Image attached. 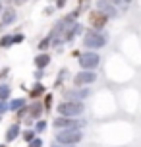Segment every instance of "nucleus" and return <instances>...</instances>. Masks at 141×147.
Masks as SVG:
<instances>
[{
	"label": "nucleus",
	"mask_w": 141,
	"mask_h": 147,
	"mask_svg": "<svg viewBox=\"0 0 141 147\" xmlns=\"http://www.w3.org/2000/svg\"><path fill=\"white\" fill-rule=\"evenodd\" d=\"M17 136H19V124H17V122H14V124L8 126L6 136H4V138H6V141H14Z\"/></svg>",
	"instance_id": "14"
},
{
	"label": "nucleus",
	"mask_w": 141,
	"mask_h": 147,
	"mask_svg": "<svg viewBox=\"0 0 141 147\" xmlns=\"http://www.w3.org/2000/svg\"><path fill=\"white\" fill-rule=\"evenodd\" d=\"M91 0H79V8H77V10H79V12H81L83 8H87V4H89Z\"/></svg>",
	"instance_id": "28"
},
{
	"label": "nucleus",
	"mask_w": 141,
	"mask_h": 147,
	"mask_svg": "<svg viewBox=\"0 0 141 147\" xmlns=\"http://www.w3.org/2000/svg\"><path fill=\"white\" fill-rule=\"evenodd\" d=\"M50 147H75V145H62V143H56V141H54Z\"/></svg>",
	"instance_id": "32"
},
{
	"label": "nucleus",
	"mask_w": 141,
	"mask_h": 147,
	"mask_svg": "<svg viewBox=\"0 0 141 147\" xmlns=\"http://www.w3.org/2000/svg\"><path fill=\"white\" fill-rule=\"evenodd\" d=\"M43 105H45V110H50L52 109V95H50V93H48V95H45Z\"/></svg>",
	"instance_id": "22"
},
{
	"label": "nucleus",
	"mask_w": 141,
	"mask_h": 147,
	"mask_svg": "<svg viewBox=\"0 0 141 147\" xmlns=\"http://www.w3.org/2000/svg\"><path fill=\"white\" fill-rule=\"evenodd\" d=\"M81 29H83V25L81 23H72L70 27H66V31L62 33V39H64V43H70V41H74L75 39V35L77 33H81Z\"/></svg>",
	"instance_id": "10"
},
{
	"label": "nucleus",
	"mask_w": 141,
	"mask_h": 147,
	"mask_svg": "<svg viewBox=\"0 0 141 147\" xmlns=\"http://www.w3.org/2000/svg\"><path fill=\"white\" fill-rule=\"evenodd\" d=\"M8 74H10V70H8V68H4V70H2V72H0V78H2V80H4V78H6Z\"/></svg>",
	"instance_id": "30"
},
{
	"label": "nucleus",
	"mask_w": 141,
	"mask_h": 147,
	"mask_svg": "<svg viewBox=\"0 0 141 147\" xmlns=\"http://www.w3.org/2000/svg\"><path fill=\"white\" fill-rule=\"evenodd\" d=\"M95 8L99 10V12H103L106 18H118V8L114 6L112 2H108V0H97L95 2Z\"/></svg>",
	"instance_id": "7"
},
{
	"label": "nucleus",
	"mask_w": 141,
	"mask_h": 147,
	"mask_svg": "<svg viewBox=\"0 0 141 147\" xmlns=\"http://www.w3.org/2000/svg\"><path fill=\"white\" fill-rule=\"evenodd\" d=\"M108 2H112L116 8H128V4L124 2V0H108Z\"/></svg>",
	"instance_id": "24"
},
{
	"label": "nucleus",
	"mask_w": 141,
	"mask_h": 147,
	"mask_svg": "<svg viewBox=\"0 0 141 147\" xmlns=\"http://www.w3.org/2000/svg\"><path fill=\"white\" fill-rule=\"evenodd\" d=\"M35 134H37V132H33V130H25V132L21 134L23 141H25V143H29V141H33V140H35Z\"/></svg>",
	"instance_id": "19"
},
{
	"label": "nucleus",
	"mask_w": 141,
	"mask_h": 147,
	"mask_svg": "<svg viewBox=\"0 0 141 147\" xmlns=\"http://www.w3.org/2000/svg\"><path fill=\"white\" fill-rule=\"evenodd\" d=\"M97 81V74L95 70H81L79 74L74 76V85L75 87H85V85H91Z\"/></svg>",
	"instance_id": "6"
},
{
	"label": "nucleus",
	"mask_w": 141,
	"mask_h": 147,
	"mask_svg": "<svg viewBox=\"0 0 141 147\" xmlns=\"http://www.w3.org/2000/svg\"><path fill=\"white\" fill-rule=\"evenodd\" d=\"M0 147H6V145H0Z\"/></svg>",
	"instance_id": "37"
},
{
	"label": "nucleus",
	"mask_w": 141,
	"mask_h": 147,
	"mask_svg": "<svg viewBox=\"0 0 141 147\" xmlns=\"http://www.w3.org/2000/svg\"><path fill=\"white\" fill-rule=\"evenodd\" d=\"M14 45V35H4L0 39V47L2 49H8V47H12Z\"/></svg>",
	"instance_id": "18"
},
{
	"label": "nucleus",
	"mask_w": 141,
	"mask_h": 147,
	"mask_svg": "<svg viewBox=\"0 0 141 147\" xmlns=\"http://www.w3.org/2000/svg\"><path fill=\"white\" fill-rule=\"evenodd\" d=\"M29 147H43V140L41 138H35L33 141H29Z\"/></svg>",
	"instance_id": "23"
},
{
	"label": "nucleus",
	"mask_w": 141,
	"mask_h": 147,
	"mask_svg": "<svg viewBox=\"0 0 141 147\" xmlns=\"http://www.w3.org/2000/svg\"><path fill=\"white\" fill-rule=\"evenodd\" d=\"M43 110H45V105L39 103V101H35L33 105H27V116L29 118H41Z\"/></svg>",
	"instance_id": "12"
},
{
	"label": "nucleus",
	"mask_w": 141,
	"mask_h": 147,
	"mask_svg": "<svg viewBox=\"0 0 141 147\" xmlns=\"http://www.w3.org/2000/svg\"><path fill=\"white\" fill-rule=\"evenodd\" d=\"M87 124L83 118H72V116H58L52 120V126L56 130H81L83 126Z\"/></svg>",
	"instance_id": "3"
},
{
	"label": "nucleus",
	"mask_w": 141,
	"mask_h": 147,
	"mask_svg": "<svg viewBox=\"0 0 141 147\" xmlns=\"http://www.w3.org/2000/svg\"><path fill=\"white\" fill-rule=\"evenodd\" d=\"M43 76H45V74H43V70H37V72H35V78H37V80H41Z\"/></svg>",
	"instance_id": "31"
},
{
	"label": "nucleus",
	"mask_w": 141,
	"mask_h": 147,
	"mask_svg": "<svg viewBox=\"0 0 141 147\" xmlns=\"http://www.w3.org/2000/svg\"><path fill=\"white\" fill-rule=\"evenodd\" d=\"M46 130V120H37V126H35V132L41 134Z\"/></svg>",
	"instance_id": "21"
},
{
	"label": "nucleus",
	"mask_w": 141,
	"mask_h": 147,
	"mask_svg": "<svg viewBox=\"0 0 141 147\" xmlns=\"http://www.w3.org/2000/svg\"><path fill=\"white\" fill-rule=\"evenodd\" d=\"M106 22H108V18H106L103 12H99V10H95V12L89 14V23L95 31H101L104 25H106Z\"/></svg>",
	"instance_id": "9"
},
{
	"label": "nucleus",
	"mask_w": 141,
	"mask_h": 147,
	"mask_svg": "<svg viewBox=\"0 0 141 147\" xmlns=\"http://www.w3.org/2000/svg\"><path fill=\"white\" fill-rule=\"evenodd\" d=\"M62 95H64L66 101H85L91 95V91L89 89H83V87L81 89H66Z\"/></svg>",
	"instance_id": "8"
},
{
	"label": "nucleus",
	"mask_w": 141,
	"mask_h": 147,
	"mask_svg": "<svg viewBox=\"0 0 141 147\" xmlns=\"http://www.w3.org/2000/svg\"><path fill=\"white\" fill-rule=\"evenodd\" d=\"M81 140V130H58V134H56V143H62V145H77Z\"/></svg>",
	"instance_id": "4"
},
{
	"label": "nucleus",
	"mask_w": 141,
	"mask_h": 147,
	"mask_svg": "<svg viewBox=\"0 0 141 147\" xmlns=\"http://www.w3.org/2000/svg\"><path fill=\"white\" fill-rule=\"evenodd\" d=\"M23 39H25V37H23L21 33H17V35H14V45H19V43H23Z\"/></svg>",
	"instance_id": "25"
},
{
	"label": "nucleus",
	"mask_w": 141,
	"mask_h": 147,
	"mask_svg": "<svg viewBox=\"0 0 141 147\" xmlns=\"http://www.w3.org/2000/svg\"><path fill=\"white\" fill-rule=\"evenodd\" d=\"M6 110H8V103L6 101H0V114H4Z\"/></svg>",
	"instance_id": "27"
},
{
	"label": "nucleus",
	"mask_w": 141,
	"mask_h": 147,
	"mask_svg": "<svg viewBox=\"0 0 141 147\" xmlns=\"http://www.w3.org/2000/svg\"><path fill=\"white\" fill-rule=\"evenodd\" d=\"M48 64H50V54L41 52V54H37V56H35V66H37V70H45Z\"/></svg>",
	"instance_id": "13"
},
{
	"label": "nucleus",
	"mask_w": 141,
	"mask_h": 147,
	"mask_svg": "<svg viewBox=\"0 0 141 147\" xmlns=\"http://www.w3.org/2000/svg\"><path fill=\"white\" fill-rule=\"evenodd\" d=\"M37 47H39V51H41V52H45L46 49L50 47V37H46V39H43V41H41V43H39Z\"/></svg>",
	"instance_id": "20"
},
{
	"label": "nucleus",
	"mask_w": 141,
	"mask_h": 147,
	"mask_svg": "<svg viewBox=\"0 0 141 147\" xmlns=\"http://www.w3.org/2000/svg\"><path fill=\"white\" fill-rule=\"evenodd\" d=\"M124 2H126V4H130V2H132V0H124Z\"/></svg>",
	"instance_id": "34"
},
{
	"label": "nucleus",
	"mask_w": 141,
	"mask_h": 147,
	"mask_svg": "<svg viewBox=\"0 0 141 147\" xmlns=\"http://www.w3.org/2000/svg\"><path fill=\"white\" fill-rule=\"evenodd\" d=\"M56 110H58V116L77 118L85 112V105H83V101H64L56 107Z\"/></svg>",
	"instance_id": "2"
},
{
	"label": "nucleus",
	"mask_w": 141,
	"mask_h": 147,
	"mask_svg": "<svg viewBox=\"0 0 141 147\" xmlns=\"http://www.w3.org/2000/svg\"><path fill=\"white\" fill-rule=\"evenodd\" d=\"M45 89H46L45 85H43L41 81H37V83L33 85V89L29 91V97H31V99H37V97H43V95H45Z\"/></svg>",
	"instance_id": "15"
},
{
	"label": "nucleus",
	"mask_w": 141,
	"mask_h": 147,
	"mask_svg": "<svg viewBox=\"0 0 141 147\" xmlns=\"http://www.w3.org/2000/svg\"><path fill=\"white\" fill-rule=\"evenodd\" d=\"M25 114H27V105H25V107H21V109L17 110V116H19V118H23Z\"/></svg>",
	"instance_id": "26"
},
{
	"label": "nucleus",
	"mask_w": 141,
	"mask_h": 147,
	"mask_svg": "<svg viewBox=\"0 0 141 147\" xmlns=\"http://www.w3.org/2000/svg\"><path fill=\"white\" fill-rule=\"evenodd\" d=\"M0 20H2V25H12V23L17 20V12H15L14 8H4V12L0 16Z\"/></svg>",
	"instance_id": "11"
},
{
	"label": "nucleus",
	"mask_w": 141,
	"mask_h": 147,
	"mask_svg": "<svg viewBox=\"0 0 141 147\" xmlns=\"http://www.w3.org/2000/svg\"><path fill=\"white\" fill-rule=\"evenodd\" d=\"M99 64H101V56L95 51H87V52L79 54V66H81V70H95Z\"/></svg>",
	"instance_id": "5"
},
{
	"label": "nucleus",
	"mask_w": 141,
	"mask_h": 147,
	"mask_svg": "<svg viewBox=\"0 0 141 147\" xmlns=\"http://www.w3.org/2000/svg\"><path fill=\"white\" fill-rule=\"evenodd\" d=\"M6 2H12V0H6Z\"/></svg>",
	"instance_id": "36"
},
{
	"label": "nucleus",
	"mask_w": 141,
	"mask_h": 147,
	"mask_svg": "<svg viewBox=\"0 0 141 147\" xmlns=\"http://www.w3.org/2000/svg\"><path fill=\"white\" fill-rule=\"evenodd\" d=\"M21 107H25V99H12L8 103V110H12V112H17Z\"/></svg>",
	"instance_id": "16"
},
{
	"label": "nucleus",
	"mask_w": 141,
	"mask_h": 147,
	"mask_svg": "<svg viewBox=\"0 0 141 147\" xmlns=\"http://www.w3.org/2000/svg\"><path fill=\"white\" fill-rule=\"evenodd\" d=\"M2 12H4V8H2V2H0V16H2Z\"/></svg>",
	"instance_id": "33"
},
{
	"label": "nucleus",
	"mask_w": 141,
	"mask_h": 147,
	"mask_svg": "<svg viewBox=\"0 0 141 147\" xmlns=\"http://www.w3.org/2000/svg\"><path fill=\"white\" fill-rule=\"evenodd\" d=\"M106 43H108V37L104 35L103 31L89 29V31H85V35H83V47L89 49V51L103 49V47H106Z\"/></svg>",
	"instance_id": "1"
},
{
	"label": "nucleus",
	"mask_w": 141,
	"mask_h": 147,
	"mask_svg": "<svg viewBox=\"0 0 141 147\" xmlns=\"http://www.w3.org/2000/svg\"><path fill=\"white\" fill-rule=\"evenodd\" d=\"M2 27H4V25H2V23H0V31H2Z\"/></svg>",
	"instance_id": "35"
},
{
	"label": "nucleus",
	"mask_w": 141,
	"mask_h": 147,
	"mask_svg": "<svg viewBox=\"0 0 141 147\" xmlns=\"http://www.w3.org/2000/svg\"><path fill=\"white\" fill-rule=\"evenodd\" d=\"M10 95H12V87L6 85V83H2V85H0V101H6Z\"/></svg>",
	"instance_id": "17"
},
{
	"label": "nucleus",
	"mask_w": 141,
	"mask_h": 147,
	"mask_svg": "<svg viewBox=\"0 0 141 147\" xmlns=\"http://www.w3.org/2000/svg\"><path fill=\"white\" fill-rule=\"evenodd\" d=\"M66 2H68V0H56L54 4H56V8H64V6H66Z\"/></svg>",
	"instance_id": "29"
}]
</instances>
